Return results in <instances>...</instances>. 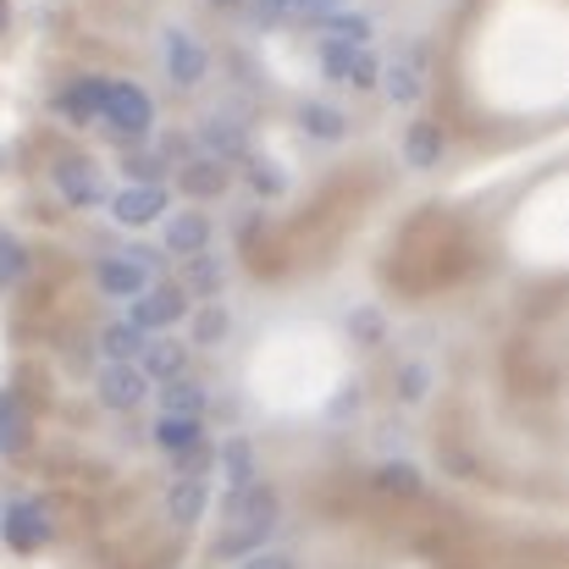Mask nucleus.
I'll return each mask as SVG.
<instances>
[{
	"label": "nucleus",
	"instance_id": "29",
	"mask_svg": "<svg viewBox=\"0 0 569 569\" xmlns=\"http://www.w3.org/2000/svg\"><path fill=\"white\" fill-rule=\"evenodd\" d=\"M193 332H199V343H216V338H221V332H227V316H221V310H204V316H199V327H193Z\"/></svg>",
	"mask_w": 569,
	"mask_h": 569
},
{
	"label": "nucleus",
	"instance_id": "25",
	"mask_svg": "<svg viewBox=\"0 0 569 569\" xmlns=\"http://www.w3.org/2000/svg\"><path fill=\"white\" fill-rule=\"evenodd\" d=\"M288 11H293V17H305V22H327V17L349 11V0H288Z\"/></svg>",
	"mask_w": 569,
	"mask_h": 569
},
{
	"label": "nucleus",
	"instance_id": "8",
	"mask_svg": "<svg viewBox=\"0 0 569 569\" xmlns=\"http://www.w3.org/2000/svg\"><path fill=\"white\" fill-rule=\"evenodd\" d=\"M56 183H61V193H67L72 204H100V199H106V183H100V172H94L89 161H61V167H56Z\"/></svg>",
	"mask_w": 569,
	"mask_h": 569
},
{
	"label": "nucleus",
	"instance_id": "24",
	"mask_svg": "<svg viewBox=\"0 0 569 569\" xmlns=\"http://www.w3.org/2000/svg\"><path fill=\"white\" fill-rule=\"evenodd\" d=\"M204 144H210L216 156H232V150H243V133H238L232 122H204Z\"/></svg>",
	"mask_w": 569,
	"mask_h": 569
},
{
	"label": "nucleus",
	"instance_id": "16",
	"mask_svg": "<svg viewBox=\"0 0 569 569\" xmlns=\"http://www.w3.org/2000/svg\"><path fill=\"white\" fill-rule=\"evenodd\" d=\"M28 442V415L11 392H0V453H17Z\"/></svg>",
	"mask_w": 569,
	"mask_h": 569
},
{
	"label": "nucleus",
	"instance_id": "13",
	"mask_svg": "<svg viewBox=\"0 0 569 569\" xmlns=\"http://www.w3.org/2000/svg\"><path fill=\"white\" fill-rule=\"evenodd\" d=\"M403 156H409V167H437V161H442V133H437V122H415L409 139H403Z\"/></svg>",
	"mask_w": 569,
	"mask_h": 569
},
{
	"label": "nucleus",
	"instance_id": "9",
	"mask_svg": "<svg viewBox=\"0 0 569 569\" xmlns=\"http://www.w3.org/2000/svg\"><path fill=\"white\" fill-rule=\"evenodd\" d=\"M100 398H106L111 409L144 403V371H139V366H111V371L100 377Z\"/></svg>",
	"mask_w": 569,
	"mask_h": 569
},
{
	"label": "nucleus",
	"instance_id": "33",
	"mask_svg": "<svg viewBox=\"0 0 569 569\" xmlns=\"http://www.w3.org/2000/svg\"><path fill=\"white\" fill-rule=\"evenodd\" d=\"M243 569H293V565H288V559H277V553H266V559H249Z\"/></svg>",
	"mask_w": 569,
	"mask_h": 569
},
{
	"label": "nucleus",
	"instance_id": "15",
	"mask_svg": "<svg viewBox=\"0 0 569 569\" xmlns=\"http://www.w3.org/2000/svg\"><path fill=\"white\" fill-rule=\"evenodd\" d=\"M139 371H144V377H161V381H178L183 377V349H178V343H150V349L139 355Z\"/></svg>",
	"mask_w": 569,
	"mask_h": 569
},
{
	"label": "nucleus",
	"instance_id": "19",
	"mask_svg": "<svg viewBox=\"0 0 569 569\" xmlns=\"http://www.w3.org/2000/svg\"><path fill=\"white\" fill-rule=\"evenodd\" d=\"M387 94H392L398 106H409V100L420 94V67H415V61H392V67H387Z\"/></svg>",
	"mask_w": 569,
	"mask_h": 569
},
{
	"label": "nucleus",
	"instance_id": "5",
	"mask_svg": "<svg viewBox=\"0 0 569 569\" xmlns=\"http://www.w3.org/2000/svg\"><path fill=\"white\" fill-rule=\"evenodd\" d=\"M321 61H327V78H355V83H371V78H377V67H371L366 44H343V39H327Z\"/></svg>",
	"mask_w": 569,
	"mask_h": 569
},
{
	"label": "nucleus",
	"instance_id": "2",
	"mask_svg": "<svg viewBox=\"0 0 569 569\" xmlns=\"http://www.w3.org/2000/svg\"><path fill=\"white\" fill-rule=\"evenodd\" d=\"M183 316V293L178 288H144L133 305H128V327L150 332V327H172Z\"/></svg>",
	"mask_w": 569,
	"mask_h": 569
},
{
	"label": "nucleus",
	"instance_id": "30",
	"mask_svg": "<svg viewBox=\"0 0 569 569\" xmlns=\"http://www.w3.org/2000/svg\"><path fill=\"white\" fill-rule=\"evenodd\" d=\"M216 282H221L216 260H193V288H199V293H216Z\"/></svg>",
	"mask_w": 569,
	"mask_h": 569
},
{
	"label": "nucleus",
	"instance_id": "18",
	"mask_svg": "<svg viewBox=\"0 0 569 569\" xmlns=\"http://www.w3.org/2000/svg\"><path fill=\"white\" fill-rule=\"evenodd\" d=\"M221 465H227V481L232 487H249L254 481V453H249V442H221Z\"/></svg>",
	"mask_w": 569,
	"mask_h": 569
},
{
	"label": "nucleus",
	"instance_id": "31",
	"mask_svg": "<svg viewBox=\"0 0 569 569\" xmlns=\"http://www.w3.org/2000/svg\"><path fill=\"white\" fill-rule=\"evenodd\" d=\"M254 6V22H282L288 17V0H249Z\"/></svg>",
	"mask_w": 569,
	"mask_h": 569
},
{
	"label": "nucleus",
	"instance_id": "21",
	"mask_svg": "<svg viewBox=\"0 0 569 569\" xmlns=\"http://www.w3.org/2000/svg\"><path fill=\"white\" fill-rule=\"evenodd\" d=\"M221 161H193L189 172H183V189L189 193H221Z\"/></svg>",
	"mask_w": 569,
	"mask_h": 569
},
{
	"label": "nucleus",
	"instance_id": "28",
	"mask_svg": "<svg viewBox=\"0 0 569 569\" xmlns=\"http://www.w3.org/2000/svg\"><path fill=\"white\" fill-rule=\"evenodd\" d=\"M249 178H254V189L260 193H282V172H277L271 161H254V167H249Z\"/></svg>",
	"mask_w": 569,
	"mask_h": 569
},
{
	"label": "nucleus",
	"instance_id": "34",
	"mask_svg": "<svg viewBox=\"0 0 569 569\" xmlns=\"http://www.w3.org/2000/svg\"><path fill=\"white\" fill-rule=\"evenodd\" d=\"M0 28H6V0H0Z\"/></svg>",
	"mask_w": 569,
	"mask_h": 569
},
{
	"label": "nucleus",
	"instance_id": "26",
	"mask_svg": "<svg viewBox=\"0 0 569 569\" xmlns=\"http://www.w3.org/2000/svg\"><path fill=\"white\" fill-rule=\"evenodd\" d=\"M377 487H387V492H420V476H415L409 465H381Z\"/></svg>",
	"mask_w": 569,
	"mask_h": 569
},
{
	"label": "nucleus",
	"instance_id": "10",
	"mask_svg": "<svg viewBox=\"0 0 569 569\" xmlns=\"http://www.w3.org/2000/svg\"><path fill=\"white\" fill-rule=\"evenodd\" d=\"M204 243H210V221H204L199 210H183V216L167 221V249H172V254H199Z\"/></svg>",
	"mask_w": 569,
	"mask_h": 569
},
{
	"label": "nucleus",
	"instance_id": "12",
	"mask_svg": "<svg viewBox=\"0 0 569 569\" xmlns=\"http://www.w3.org/2000/svg\"><path fill=\"white\" fill-rule=\"evenodd\" d=\"M100 106H106V83H100V78H83V83H72V89H67V100H61V111H67L72 122H89V117H100Z\"/></svg>",
	"mask_w": 569,
	"mask_h": 569
},
{
	"label": "nucleus",
	"instance_id": "23",
	"mask_svg": "<svg viewBox=\"0 0 569 569\" xmlns=\"http://www.w3.org/2000/svg\"><path fill=\"white\" fill-rule=\"evenodd\" d=\"M327 28H332V39H343V44H366V17H355V11H338V17H327Z\"/></svg>",
	"mask_w": 569,
	"mask_h": 569
},
{
	"label": "nucleus",
	"instance_id": "1",
	"mask_svg": "<svg viewBox=\"0 0 569 569\" xmlns=\"http://www.w3.org/2000/svg\"><path fill=\"white\" fill-rule=\"evenodd\" d=\"M100 117H111V128L117 133H128V139H139L144 128H150V94L139 89V83H106V106H100Z\"/></svg>",
	"mask_w": 569,
	"mask_h": 569
},
{
	"label": "nucleus",
	"instance_id": "22",
	"mask_svg": "<svg viewBox=\"0 0 569 569\" xmlns=\"http://www.w3.org/2000/svg\"><path fill=\"white\" fill-rule=\"evenodd\" d=\"M305 128H310L316 139H338V133H343V117H338L332 106H305Z\"/></svg>",
	"mask_w": 569,
	"mask_h": 569
},
{
	"label": "nucleus",
	"instance_id": "3",
	"mask_svg": "<svg viewBox=\"0 0 569 569\" xmlns=\"http://www.w3.org/2000/svg\"><path fill=\"white\" fill-rule=\"evenodd\" d=\"M144 277H150V254H111V260H100V288L117 293V299H139Z\"/></svg>",
	"mask_w": 569,
	"mask_h": 569
},
{
	"label": "nucleus",
	"instance_id": "7",
	"mask_svg": "<svg viewBox=\"0 0 569 569\" xmlns=\"http://www.w3.org/2000/svg\"><path fill=\"white\" fill-rule=\"evenodd\" d=\"M111 210H117V221H128V227H144V221H156L161 210H167V193L156 189V183H139V189H122L111 199Z\"/></svg>",
	"mask_w": 569,
	"mask_h": 569
},
{
	"label": "nucleus",
	"instance_id": "6",
	"mask_svg": "<svg viewBox=\"0 0 569 569\" xmlns=\"http://www.w3.org/2000/svg\"><path fill=\"white\" fill-rule=\"evenodd\" d=\"M44 537H50V520H44L39 503H17V509L6 515V542H11L17 553H33Z\"/></svg>",
	"mask_w": 569,
	"mask_h": 569
},
{
	"label": "nucleus",
	"instance_id": "20",
	"mask_svg": "<svg viewBox=\"0 0 569 569\" xmlns=\"http://www.w3.org/2000/svg\"><path fill=\"white\" fill-rule=\"evenodd\" d=\"M204 409V392L193 387V381H167V415H183V420H193Z\"/></svg>",
	"mask_w": 569,
	"mask_h": 569
},
{
	"label": "nucleus",
	"instance_id": "27",
	"mask_svg": "<svg viewBox=\"0 0 569 569\" xmlns=\"http://www.w3.org/2000/svg\"><path fill=\"white\" fill-rule=\"evenodd\" d=\"M17 271H22V249H17V238H6V232H0V288H6Z\"/></svg>",
	"mask_w": 569,
	"mask_h": 569
},
{
	"label": "nucleus",
	"instance_id": "4",
	"mask_svg": "<svg viewBox=\"0 0 569 569\" xmlns=\"http://www.w3.org/2000/svg\"><path fill=\"white\" fill-rule=\"evenodd\" d=\"M161 56H167V72H172L178 83H199V78H204V50L193 44V33H183V28H167Z\"/></svg>",
	"mask_w": 569,
	"mask_h": 569
},
{
	"label": "nucleus",
	"instance_id": "32",
	"mask_svg": "<svg viewBox=\"0 0 569 569\" xmlns=\"http://www.w3.org/2000/svg\"><path fill=\"white\" fill-rule=\"evenodd\" d=\"M403 392H409V398H420V392H426V371H420V366H409V371H403Z\"/></svg>",
	"mask_w": 569,
	"mask_h": 569
},
{
	"label": "nucleus",
	"instance_id": "17",
	"mask_svg": "<svg viewBox=\"0 0 569 569\" xmlns=\"http://www.w3.org/2000/svg\"><path fill=\"white\" fill-rule=\"evenodd\" d=\"M156 442H161L167 453H189L193 442H199V426H193V420H183V415H167V420L156 426Z\"/></svg>",
	"mask_w": 569,
	"mask_h": 569
},
{
	"label": "nucleus",
	"instance_id": "14",
	"mask_svg": "<svg viewBox=\"0 0 569 569\" xmlns=\"http://www.w3.org/2000/svg\"><path fill=\"white\" fill-rule=\"evenodd\" d=\"M100 349L111 355V366H128V360H139V355H144V332H139V327H128V321H117V327H106Z\"/></svg>",
	"mask_w": 569,
	"mask_h": 569
},
{
	"label": "nucleus",
	"instance_id": "11",
	"mask_svg": "<svg viewBox=\"0 0 569 569\" xmlns=\"http://www.w3.org/2000/svg\"><path fill=\"white\" fill-rule=\"evenodd\" d=\"M204 498H210V487H204L199 476H183V481H172V492H167V515H172L178 526H193V520L204 515Z\"/></svg>",
	"mask_w": 569,
	"mask_h": 569
}]
</instances>
